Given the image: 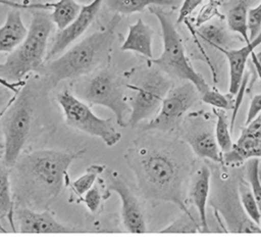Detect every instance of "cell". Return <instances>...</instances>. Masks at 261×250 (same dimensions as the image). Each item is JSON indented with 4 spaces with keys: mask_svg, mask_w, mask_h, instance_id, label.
I'll return each mask as SVG.
<instances>
[{
    "mask_svg": "<svg viewBox=\"0 0 261 250\" xmlns=\"http://www.w3.org/2000/svg\"><path fill=\"white\" fill-rule=\"evenodd\" d=\"M84 151L43 149L20 155L10 171L17 205L45 210L61 192L69 166Z\"/></svg>",
    "mask_w": 261,
    "mask_h": 250,
    "instance_id": "cell-1",
    "label": "cell"
},
{
    "mask_svg": "<svg viewBox=\"0 0 261 250\" xmlns=\"http://www.w3.org/2000/svg\"><path fill=\"white\" fill-rule=\"evenodd\" d=\"M124 158L145 198L171 201L182 211L189 210L180 194L184 168L170 150L140 139L126 151Z\"/></svg>",
    "mask_w": 261,
    "mask_h": 250,
    "instance_id": "cell-2",
    "label": "cell"
},
{
    "mask_svg": "<svg viewBox=\"0 0 261 250\" xmlns=\"http://www.w3.org/2000/svg\"><path fill=\"white\" fill-rule=\"evenodd\" d=\"M120 20L121 15L114 13L105 29L94 32L62 55L45 62L40 70L47 83L54 87L62 81L79 79L97 70L109 57Z\"/></svg>",
    "mask_w": 261,
    "mask_h": 250,
    "instance_id": "cell-3",
    "label": "cell"
},
{
    "mask_svg": "<svg viewBox=\"0 0 261 250\" xmlns=\"http://www.w3.org/2000/svg\"><path fill=\"white\" fill-rule=\"evenodd\" d=\"M54 28L46 9H33L24 40L7 56L0 67V77L10 82L22 81L28 73L40 70L45 63L46 48Z\"/></svg>",
    "mask_w": 261,
    "mask_h": 250,
    "instance_id": "cell-4",
    "label": "cell"
},
{
    "mask_svg": "<svg viewBox=\"0 0 261 250\" xmlns=\"http://www.w3.org/2000/svg\"><path fill=\"white\" fill-rule=\"evenodd\" d=\"M73 94L89 105L109 108L120 127L127 126L126 113L130 107L126 98L127 82L110 68H101L73 84Z\"/></svg>",
    "mask_w": 261,
    "mask_h": 250,
    "instance_id": "cell-5",
    "label": "cell"
},
{
    "mask_svg": "<svg viewBox=\"0 0 261 250\" xmlns=\"http://www.w3.org/2000/svg\"><path fill=\"white\" fill-rule=\"evenodd\" d=\"M149 11L158 19L163 40V50L161 55L157 58L150 59V61L166 74L192 83L197 88L200 95L203 94L210 87L204 78L192 66L186 55L181 37L178 34L170 14L161 6L156 5L150 6Z\"/></svg>",
    "mask_w": 261,
    "mask_h": 250,
    "instance_id": "cell-6",
    "label": "cell"
},
{
    "mask_svg": "<svg viewBox=\"0 0 261 250\" xmlns=\"http://www.w3.org/2000/svg\"><path fill=\"white\" fill-rule=\"evenodd\" d=\"M171 87L172 82L155 69H144L127 82V89L133 91L127 124L135 128L141 121L154 117Z\"/></svg>",
    "mask_w": 261,
    "mask_h": 250,
    "instance_id": "cell-7",
    "label": "cell"
},
{
    "mask_svg": "<svg viewBox=\"0 0 261 250\" xmlns=\"http://www.w3.org/2000/svg\"><path fill=\"white\" fill-rule=\"evenodd\" d=\"M5 109L1 118V130L4 138L3 162L11 168L20 156L29 138L32 122V97L29 89L23 88Z\"/></svg>",
    "mask_w": 261,
    "mask_h": 250,
    "instance_id": "cell-8",
    "label": "cell"
},
{
    "mask_svg": "<svg viewBox=\"0 0 261 250\" xmlns=\"http://www.w3.org/2000/svg\"><path fill=\"white\" fill-rule=\"evenodd\" d=\"M56 99L69 127L101 139L109 147L120 141L121 134L116 131L111 118L97 116L89 105L74 94L63 90L57 94Z\"/></svg>",
    "mask_w": 261,
    "mask_h": 250,
    "instance_id": "cell-9",
    "label": "cell"
},
{
    "mask_svg": "<svg viewBox=\"0 0 261 250\" xmlns=\"http://www.w3.org/2000/svg\"><path fill=\"white\" fill-rule=\"evenodd\" d=\"M200 96L197 88L190 82L172 86L164 97L158 112L146 126V130L173 132L177 130Z\"/></svg>",
    "mask_w": 261,
    "mask_h": 250,
    "instance_id": "cell-10",
    "label": "cell"
},
{
    "mask_svg": "<svg viewBox=\"0 0 261 250\" xmlns=\"http://www.w3.org/2000/svg\"><path fill=\"white\" fill-rule=\"evenodd\" d=\"M12 218L22 234H73L85 233L86 230L66 226L59 222L47 210H34L25 206L16 205Z\"/></svg>",
    "mask_w": 261,
    "mask_h": 250,
    "instance_id": "cell-11",
    "label": "cell"
},
{
    "mask_svg": "<svg viewBox=\"0 0 261 250\" xmlns=\"http://www.w3.org/2000/svg\"><path fill=\"white\" fill-rule=\"evenodd\" d=\"M115 192L121 201V217L125 230L129 233L147 232V223L141 204L127 183L118 172H109L106 193ZM107 195V196H108Z\"/></svg>",
    "mask_w": 261,
    "mask_h": 250,
    "instance_id": "cell-12",
    "label": "cell"
},
{
    "mask_svg": "<svg viewBox=\"0 0 261 250\" xmlns=\"http://www.w3.org/2000/svg\"><path fill=\"white\" fill-rule=\"evenodd\" d=\"M102 3L103 0H94L89 4L82 5L81 11L73 21L56 34L51 48L46 54L45 62L57 57L88 30L101 8Z\"/></svg>",
    "mask_w": 261,
    "mask_h": 250,
    "instance_id": "cell-13",
    "label": "cell"
},
{
    "mask_svg": "<svg viewBox=\"0 0 261 250\" xmlns=\"http://www.w3.org/2000/svg\"><path fill=\"white\" fill-rule=\"evenodd\" d=\"M250 158H261V113L242 128L232 148L223 153L222 162L239 164Z\"/></svg>",
    "mask_w": 261,
    "mask_h": 250,
    "instance_id": "cell-14",
    "label": "cell"
},
{
    "mask_svg": "<svg viewBox=\"0 0 261 250\" xmlns=\"http://www.w3.org/2000/svg\"><path fill=\"white\" fill-rule=\"evenodd\" d=\"M261 44V33L253 40H251L250 43L246 44L245 46L241 48H218L217 50L221 52L227 59L228 65H229V93L234 95L240 85L243 81V78L245 76V68L246 63L248 61V58L250 55L253 56V58L256 57L254 54V50L257 46Z\"/></svg>",
    "mask_w": 261,
    "mask_h": 250,
    "instance_id": "cell-15",
    "label": "cell"
},
{
    "mask_svg": "<svg viewBox=\"0 0 261 250\" xmlns=\"http://www.w3.org/2000/svg\"><path fill=\"white\" fill-rule=\"evenodd\" d=\"M184 128L182 137L191 146L193 152L205 159H209L215 162H222L223 152L221 151L217 141L215 134L213 131L205 128V129H196L192 128Z\"/></svg>",
    "mask_w": 261,
    "mask_h": 250,
    "instance_id": "cell-16",
    "label": "cell"
},
{
    "mask_svg": "<svg viewBox=\"0 0 261 250\" xmlns=\"http://www.w3.org/2000/svg\"><path fill=\"white\" fill-rule=\"evenodd\" d=\"M210 180L211 171L209 167L202 165L196 171L190 188V200L198 211V219L201 223L203 233L211 232V230L208 228L206 215V205L210 190Z\"/></svg>",
    "mask_w": 261,
    "mask_h": 250,
    "instance_id": "cell-17",
    "label": "cell"
},
{
    "mask_svg": "<svg viewBox=\"0 0 261 250\" xmlns=\"http://www.w3.org/2000/svg\"><path fill=\"white\" fill-rule=\"evenodd\" d=\"M27 34L28 29L22 21L20 10L11 8L0 27V53L12 52L24 40Z\"/></svg>",
    "mask_w": 261,
    "mask_h": 250,
    "instance_id": "cell-18",
    "label": "cell"
},
{
    "mask_svg": "<svg viewBox=\"0 0 261 250\" xmlns=\"http://www.w3.org/2000/svg\"><path fill=\"white\" fill-rule=\"evenodd\" d=\"M154 31L152 28L139 18L128 28L127 36L121 45L122 51H133L148 59L153 58L152 41Z\"/></svg>",
    "mask_w": 261,
    "mask_h": 250,
    "instance_id": "cell-19",
    "label": "cell"
},
{
    "mask_svg": "<svg viewBox=\"0 0 261 250\" xmlns=\"http://www.w3.org/2000/svg\"><path fill=\"white\" fill-rule=\"evenodd\" d=\"M255 0H230L226 10V23L228 29L239 34L246 44L250 43L247 17L250 6Z\"/></svg>",
    "mask_w": 261,
    "mask_h": 250,
    "instance_id": "cell-20",
    "label": "cell"
},
{
    "mask_svg": "<svg viewBox=\"0 0 261 250\" xmlns=\"http://www.w3.org/2000/svg\"><path fill=\"white\" fill-rule=\"evenodd\" d=\"M195 32L198 36H200L204 41H206L215 49L232 48L233 39L221 22L219 23L218 21H208L198 27L197 30L195 28Z\"/></svg>",
    "mask_w": 261,
    "mask_h": 250,
    "instance_id": "cell-21",
    "label": "cell"
},
{
    "mask_svg": "<svg viewBox=\"0 0 261 250\" xmlns=\"http://www.w3.org/2000/svg\"><path fill=\"white\" fill-rule=\"evenodd\" d=\"M50 16L58 31L70 24L81 11L82 5L75 0H58L49 2Z\"/></svg>",
    "mask_w": 261,
    "mask_h": 250,
    "instance_id": "cell-22",
    "label": "cell"
},
{
    "mask_svg": "<svg viewBox=\"0 0 261 250\" xmlns=\"http://www.w3.org/2000/svg\"><path fill=\"white\" fill-rule=\"evenodd\" d=\"M11 168L6 166L4 162H0V218L7 217L13 227V209H14V200L11 188L10 180Z\"/></svg>",
    "mask_w": 261,
    "mask_h": 250,
    "instance_id": "cell-23",
    "label": "cell"
},
{
    "mask_svg": "<svg viewBox=\"0 0 261 250\" xmlns=\"http://www.w3.org/2000/svg\"><path fill=\"white\" fill-rule=\"evenodd\" d=\"M175 0H106L109 10L120 15H128L135 12L143 11L150 6H173Z\"/></svg>",
    "mask_w": 261,
    "mask_h": 250,
    "instance_id": "cell-24",
    "label": "cell"
},
{
    "mask_svg": "<svg viewBox=\"0 0 261 250\" xmlns=\"http://www.w3.org/2000/svg\"><path fill=\"white\" fill-rule=\"evenodd\" d=\"M104 167L105 166L102 164H92L87 168L84 174H82L74 181H68L67 179L66 185L77 197V200H80L84 196V194L95 185L96 180L102 173Z\"/></svg>",
    "mask_w": 261,
    "mask_h": 250,
    "instance_id": "cell-25",
    "label": "cell"
},
{
    "mask_svg": "<svg viewBox=\"0 0 261 250\" xmlns=\"http://www.w3.org/2000/svg\"><path fill=\"white\" fill-rule=\"evenodd\" d=\"M213 114L216 117L214 134L216 137V141L223 153L228 152L232 148V140L230 136V123L227 119L225 110L219 108L212 109Z\"/></svg>",
    "mask_w": 261,
    "mask_h": 250,
    "instance_id": "cell-26",
    "label": "cell"
},
{
    "mask_svg": "<svg viewBox=\"0 0 261 250\" xmlns=\"http://www.w3.org/2000/svg\"><path fill=\"white\" fill-rule=\"evenodd\" d=\"M238 192L242 207L246 211L249 218L256 222L257 224L261 226V210L258 206V203L254 197V194L250 188L249 183L247 181L242 180L239 183Z\"/></svg>",
    "mask_w": 261,
    "mask_h": 250,
    "instance_id": "cell-27",
    "label": "cell"
},
{
    "mask_svg": "<svg viewBox=\"0 0 261 250\" xmlns=\"http://www.w3.org/2000/svg\"><path fill=\"white\" fill-rule=\"evenodd\" d=\"M160 233H203V231L200 221H197L188 210L166 228L160 230Z\"/></svg>",
    "mask_w": 261,
    "mask_h": 250,
    "instance_id": "cell-28",
    "label": "cell"
},
{
    "mask_svg": "<svg viewBox=\"0 0 261 250\" xmlns=\"http://www.w3.org/2000/svg\"><path fill=\"white\" fill-rule=\"evenodd\" d=\"M200 96L204 103L211 105L213 108H219L223 110H233L234 108L233 95L230 93L222 94L216 89L209 88Z\"/></svg>",
    "mask_w": 261,
    "mask_h": 250,
    "instance_id": "cell-29",
    "label": "cell"
},
{
    "mask_svg": "<svg viewBox=\"0 0 261 250\" xmlns=\"http://www.w3.org/2000/svg\"><path fill=\"white\" fill-rule=\"evenodd\" d=\"M247 182L254 194V197L261 210V181L259 170V158H250L246 160Z\"/></svg>",
    "mask_w": 261,
    "mask_h": 250,
    "instance_id": "cell-30",
    "label": "cell"
},
{
    "mask_svg": "<svg viewBox=\"0 0 261 250\" xmlns=\"http://www.w3.org/2000/svg\"><path fill=\"white\" fill-rule=\"evenodd\" d=\"M247 26L250 41L255 39L261 33V1L255 7L249 9Z\"/></svg>",
    "mask_w": 261,
    "mask_h": 250,
    "instance_id": "cell-31",
    "label": "cell"
},
{
    "mask_svg": "<svg viewBox=\"0 0 261 250\" xmlns=\"http://www.w3.org/2000/svg\"><path fill=\"white\" fill-rule=\"evenodd\" d=\"M218 0H208L206 4H204L199 11L196 20H195V28H198L206 22H208L210 19H212L214 16H220L221 14L218 11Z\"/></svg>",
    "mask_w": 261,
    "mask_h": 250,
    "instance_id": "cell-32",
    "label": "cell"
},
{
    "mask_svg": "<svg viewBox=\"0 0 261 250\" xmlns=\"http://www.w3.org/2000/svg\"><path fill=\"white\" fill-rule=\"evenodd\" d=\"M102 194L101 191L99 189V187L95 184L90 190H88L84 196L79 200V201H83L85 203V205L87 206V208L91 211V212H96L101 204L102 201Z\"/></svg>",
    "mask_w": 261,
    "mask_h": 250,
    "instance_id": "cell-33",
    "label": "cell"
},
{
    "mask_svg": "<svg viewBox=\"0 0 261 250\" xmlns=\"http://www.w3.org/2000/svg\"><path fill=\"white\" fill-rule=\"evenodd\" d=\"M203 2V0H184L179 8L178 16L176 19L177 23L184 22L194 12V10Z\"/></svg>",
    "mask_w": 261,
    "mask_h": 250,
    "instance_id": "cell-34",
    "label": "cell"
},
{
    "mask_svg": "<svg viewBox=\"0 0 261 250\" xmlns=\"http://www.w3.org/2000/svg\"><path fill=\"white\" fill-rule=\"evenodd\" d=\"M260 113H261V94H257L252 98V100L250 102V106L248 109V114H247V118L245 120V124L251 122Z\"/></svg>",
    "mask_w": 261,
    "mask_h": 250,
    "instance_id": "cell-35",
    "label": "cell"
},
{
    "mask_svg": "<svg viewBox=\"0 0 261 250\" xmlns=\"http://www.w3.org/2000/svg\"><path fill=\"white\" fill-rule=\"evenodd\" d=\"M12 94H15L10 89L5 87L4 85L0 84V110H2V114L5 111V109L11 104V102L14 100L15 96H12Z\"/></svg>",
    "mask_w": 261,
    "mask_h": 250,
    "instance_id": "cell-36",
    "label": "cell"
},
{
    "mask_svg": "<svg viewBox=\"0 0 261 250\" xmlns=\"http://www.w3.org/2000/svg\"><path fill=\"white\" fill-rule=\"evenodd\" d=\"M2 66V63H0V67ZM0 84L4 85L5 87H7L8 89H10L12 92H14L15 94L19 93L20 91V88L23 87L24 85V81H18V82H10V81H7L5 80L4 78L0 77Z\"/></svg>",
    "mask_w": 261,
    "mask_h": 250,
    "instance_id": "cell-37",
    "label": "cell"
},
{
    "mask_svg": "<svg viewBox=\"0 0 261 250\" xmlns=\"http://www.w3.org/2000/svg\"><path fill=\"white\" fill-rule=\"evenodd\" d=\"M0 4L2 5H7V6H10L11 8L15 7L16 6V2H13V1H9V0H0Z\"/></svg>",
    "mask_w": 261,
    "mask_h": 250,
    "instance_id": "cell-38",
    "label": "cell"
},
{
    "mask_svg": "<svg viewBox=\"0 0 261 250\" xmlns=\"http://www.w3.org/2000/svg\"><path fill=\"white\" fill-rule=\"evenodd\" d=\"M75 1H77L80 4H89V3H91V2H93L94 0H75Z\"/></svg>",
    "mask_w": 261,
    "mask_h": 250,
    "instance_id": "cell-39",
    "label": "cell"
},
{
    "mask_svg": "<svg viewBox=\"0 0 261 250\" xmlns=\"http://www.w3.org/2000/svg\"><path fill=\"white\" fill-rule=\"evenodd\" d=\"M0 233H7V231L0 224Z\"/></svg>",
    "mask_w": 261,
    "mask_h": 250,
    "instance_id": "cell-40",
    "label": "cell"
}]
</instances>
